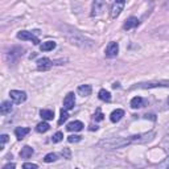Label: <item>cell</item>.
<instances>
[{"label": "cell", "instance_id": "6da1fadb", "mask_svg": "<svg viewBox=\"0 0 169 169\" xmlns=\"http://www.w3.org/2000/svg\"><path fill=\"white\" fill-rule=\"evenodd\" d=\"M61 29H62V34H64L66 37V40L70 44H73V45H77L82 49H89V48L94 46V41L87 39L85 34L79 32V30L74 29L69 25H62Z\"/></svg>", "mask_w": 169, "mask_h": 169}, {"label": "cell", "instance_id": "7a4b0ae2", "mask_svg": "<svg viewBox=\"0 0 169 169\" xmlns=\"http://www.w3.org/2000/svg\"><path fill=\"white\" fill-rule=\"evenodd\" d=\"M129 144H132V139L129 137H111V139H103L98 143V145L103 149H119L123 147H127Z\"/></svg>", "mask_w": 169, "mask_h": 169}, {"label": "cell", "instance_id": "3957f363", "mask_svg": "<svg viewBox=\"0 0 169 169\" xmlns=\"http://www.w3.org/2000/svg\"><path fill=\"white\" fill-rule=\"evenodd\" d=\"M156 87H169V81H153V82H145V83H137L131 90L135 89H156Z\"/></svg>", "mask_w": 169, "mask_h": 169}, {"label": "cell", "instance_id": "277c9868", "mask_svg": "<svg viewBox=\"0 0 169 169\" xmlns=\"http://www.w3.org/2000/svg\"><path fill=\"white\" fill-rule=\"evenodd\" d=\"M23 52H24V49L20 48V46H13L12 49H9V50L7 52V54H5L7 62L9 65L11 64H16V62L18 61V58L23 55Z\"/></svg>", "mask_w": 169, "mask_h": 169}, {"label": "cell", "instance_id": "5b68a950", "mask_svg": "<svg viewBox=\"0 0 169 169\" xmlns=\"http://www.w3.org/2000/svg\"><path fill=\"white\" fill-rule=\"evenodd\" d=\"M9 97H11L12 101H13L15 103H17V104H20V103L27 101V94L24 91H21V90H11L9 91Z\"/></svg>", "mask_w": 169, "mask_h": 169}, {"label": "cell", "instance_id": "8992f818", "mask_svg": "<svg viewBox=\"0 0 169 169\" xmlns=\"http://www.w3.org/2000/svg\"><path fill=\"white\" fill-rule=\"evenodd\" d=\"M104 9H106L104 0H94L92 8H91V16H99V15H102Z\"/></svg>", "mask_w": 169, "mask_h": 169}, {"label": "cell", "instance_id": "52a82bcc", "mask_svg": "<svg viewBox=\"0 0 169 169\" xmlns=\"http://www.w3.org/2000/svg\"><path fill=\"white\" fill-rule=\"evenodd\" d=\"M17 39H20L23 41H32L34 45H39L40 41L39 39L33 34V33H30V32H27V30H21V32H18L17 33Z\"/></svg>", "mask_w": 169, "mask_h": 169}, {"label": "cell", "instance_id": "ba28073f", "mask_svg": "<svg viewBox=\"0 0 169 169\" xmlns=\"http://www.w3.org/2000/svg\"><path fill=\"white\" fill-rule=\"evenodd\" d=\"M126 2L127 0H115V3H114V5H112V8H111V17L112 18H116L119 15H120V12L123 11Z\"/></svg>", "mask_w": 169, "mask_h": 169}, {"label": "cell", "instance_id": "9c48e42d", "mask_svg": "<svg viewBox=\"0 0 169 169\" xmlns=\"http://www.w3.org/2000/svg\"><path fill=\"white\" fill-rule=\"evenodd\" d=\"M118 53H119V45H118V42H115V41L108 42L107 48H106V52H104L106 57L114 58V57H116V55H118Z\"/></svg>", "mask_w": 169, "mask_h": 169}, {"label": "cell", "instance_id": "30bf717a", "mask_svg": "<svg viewBox=\"0 0 169 169\" xmlns=\"http://www.w3.org/2000/svg\"><path fill=\"white\" fill-rule=\"evenodd\" d=\"M52 66H53V61L50 58L42 57V58H40L39 61H37V69H39V70L45 71V70H49Z\"/></svg>", "mask_w": 169, "mask_h": 169}, {"label": "cell", "instance_id": "8fae6325", "mask_svg": "<svg viewBox=\"0 0 169 169\" xmlns=\"http://www.w3.org/2000/svg\"><path fill=\"white\" fill-rule=\"evenodd\" d=\"M74 104H76V97H74L73 92H69L64 98V108L69 111V110L74 108Z\"/></svg>", "mask_w": 169, "mask_h": 169}, {"label": "cell", "instance_id": "7c38bea8", "mask_svg": "<svg viewBox=\"0 0 169 169\" xmlns=\"http://www.w3.org/2000/svg\"><path fill=\"white\" fill-rule=\"evenodd\" d=\"M83 123L82 122H79V120H74V122H71V123H69L67 124V131H70V132H78V131H82L83 129Z\"/></svg>", "mask_w": 169, "mask_h": 169}, {"label": "cell", "instance_id": "4fadbf2b", "mask_svg": "<svg viewBox=\"0 0 169 169\" xmlns=\"http://www.w3.org/2000/svg\"><path fill=\"white\" fill-rule=\"evenodd\" d=\"M123 116H124V111H123L122 108H118V110H115V111H112V112H111L110 120H111L112 123H118Z\"/></svg>", "mask_w": 169, "mask_h": 169}, {"label": "cell", "instance_id": "5bb4252c", "mask_svg": "<svg viewBox=\"0 0 169 169\" xmlns=\"http://www.w3.org/2000/svg\"><path fill=\"white\" fill-rule=\"evenodd\" d=\"M139 25V20H137V17H129V18H127V21L124 23V25H123V28L124 29H132V28H135V27H137Z\"/></svg>", "mask_w": 169, "mask_h": 169}, {"label": "cell", "instance_id": "9a60e30c", "mask_svg": "<svg viewBox=\"0 0 169 169\" xmlns=\"http://www.w3.org/2000/svg\"><path fill=\"white\" fill-rule=\"evenodd\" d=\"M33 153H34L33 148L29 147V145H25V147H24L21 151H20V157H21V159H29V157H32Z\"/></svg>", "mask_w": 169, "mask_h": 169}, {"label": "cell", "instance_id": "2e32d148", "mask_svg": "<svg viewBox=\"0 0 169 169\" xmlns=\"http://www.w3.org/2000/svg\"><path fill=\"white\" fill-rule=\"evenodd\" d=\"M91 86L90 85H82V86H79L78 87V94L79 95H82V97H89L91 95Z\"/></svg>", "mask_w": 169, "mask_h": 169}, {"label": "cell", "instance_id": "e0dca14e", "mask_svg": "<svg viewBox=\"0 0 169 169\" xmlns=\"http://www.w3.org/2000/svg\"><path fill=\"white\" fill-rule=\"evenodd\" d=\"M28 134H29V128H25V127H17L15 129V135H16V137L18 140L24 139V136L28 135Z\"/></svg>", "mask_w": 169, "mask_h": 169}, {"label": "cell", "instance_id": "ac0fdd59", "mask_svg": "<svg viewBox=\"0 0 169 169\" xmlns=\"http://www.w3.org/2000/svg\"><path fill=\"white\" fill-rule=\"evenodd\" d=\"M12 111V103L8 102V101H4L0 106V112H2V115H7Z\"/></svg>", "mask_w": 169, "mask_h": 169}, {"label": "cell", "instance_id": "d6986e66", "mask_svg": "<svg viewBox=\"0 0 169 169\" xmlns=\"http://www.w3.org/2000/svg\"><path fill=\"white\" fill-rule=\"evenodd\" d=\"M55 48V42L54 41H46V42H42L40 45V49L42 52H49V50H53Z\"/></svg>", "mask_w": 169, "mask_h": 169}, {"label": "cell", "instance_id": "ffe728a7", "mask_svg": "<svg viewBox=\"0 0 169 169\" xmlns=\"http://www.w3.org/2000/svg\"><path fill=\"white\" fill-rule=\"evenodd\" d=\"M40 115H41V118L44 119V120H52V119L54 118V111H52V110H41Z\"/></svg>", "mask_w": 169, "mask_h": 169}, {"label": "cell", "instance_id": "44dd1931", "mask_svg": "<svg viewBox=\"0 0 169 169\" xmlns=\"http://www.w3.org/2000/svg\"><path fill=\"white\" fill-rule=\"evenodd\" d=\"M98 97H99L101 101H104V102H110L111 101V94L107 90H104V89H102L101 91L98 92Z\"/></svg>", "mask_w": 169, "mask_h": 169}, {"label": "cell", "instance_id": "7402d4cb", "mask_svg": "<svg viewBox=\"0 0 169 169\" xmlns=\"http://www.w3.org/2000/svg\"><path fill=\"white\" fill-rule=\"evenodd\" d=\"M131 107H132V108H140V107H143V98L141 97L132 98V101H131Z\"/></svg>", "mask_w": 169, "mask_h": 169}, {"label": "cell", "instance_id": "603a6c76", "mask_svg": "<svg viewBox=\"0 0 169 169\" xmlns=\"http://www.w3.org/2000/svg\"><path fill=\"white\" fill-rule=\"evenodd\" d=\"M49 128H50V126H49L46 122H42V123L37 124L36 131H37V132H40V134H44V132H46V131H49Z\"/></svg>", "mask_w": 169, "mask_h": 169}, {"label": "cell", "instance_id": "cb8c5ba5", "mask_svg": "<svg viewBox=\"0 0 169 169\" xmlns=\"http://www.w3.org/2000/svg\"><path fill=\"white\" fill-rule=\"evenodd\" d=\"M67 118H69L67 110L62 108V110H61V118H60V120H58V124H62V123H64V122H66V120H67Z\"/></svg>", "mask_w": 169, "mask_h": 169}, {"label": "cell", "instance_id": "d4e9b609", "mask_svg": "<svg viewBox=\"0 0 169 169\" xmlns=\"http://www.w3.org/2000/svg\"><path fill=\"white\" fill-rule=\"evenodd\" d=\"M55 160H57V155L55 153H48L45 157H44V161L45 162H54Z\"/></svg>", "mask_w": 169, "mask_h": 169}, {"label": "cell", "instance_id": "484cf974", "mask_svg": "<svg viewBox=\"0 0 169 169\" xmlns=\"http://www.w3.org/2000/svg\"><path fill=\"white\" fill-rule=\"evenodd\" d=\"M62 139H64V134L62 132H55L53 135V137H52V141L53 143H60Z\"/></svg>", "mask_w": 169, "mask_h": 169}, {"label": "cell", "instance_id": "4316f807", "mask_svg": "<svg viewBox=\"0 0 169 169\" xmlns=\"http://www.w3.org/2000/svg\"><path fill=\"white\" fill-rule=\"evenodd\" d=\"M81 137L82 136H79V135H70L67 137V141L69 143H78V141H81Z\"/></svg>", "mask_w": 169, "mask_h": 169}, {"label": "cell", "instance_id": "83f0119b", "mask_svg": "<svg viewBox=\"0 0 169 169\" xmlns=\"http://www.w3.org/2000/svg\"><path fill=\"white\" fill-rule=\"evenodd\" d=\"M103 114H102V111H101V108H97V112L94 114V119L95 120H98V122H101V120H103Z\"/></svg>", "mask_w": 169, "mask_h": 169}, {"label": "cell", "instance_id": "f1b7e54d", "mask_svg": "<svg viewBox=\"0 0 169 169\" xmlns=\"http://www.w3.org/2000/svg\"><path fill=\"white\" fill-rule=\"evenodd\" d=\"M162 148H164L166 152H169V134L164 137V140H162Z\"/></svg>", "mask_w": 169, "mask_h": 169}, {"label": "cell", "instance_id": "f546056e", "mask_svg": "<svg viewBox=\"0 0 169 169\" xmlns=\"http://www.w3.org/2000/svg\"><path fill=\"white\" fill-rule=\"evenodd\" d=\"M24 169H37L39 168V165L37 164H33V162H25V164L23 165Z\"/></svg>", "mask_w": 169, "mask_h": 169}, {"label": "cell", "instance_id": "4dcf8cb0", "mask_svg": "<svg viewBox=\"0 0 169 169\" xmlns=\"http://www.w3.org/2000/svg\"><path fill=\"white\" fill-rule=\"evenodd\" d=\"M2 144H0V149H4V144L8 141V135H2Z\"/></svg>", "mask_w": 169, "mask_h": 169}, {"label": "cell", "instance_id": "1f68e13d", "mask_svg": "<svg viewBox=\"0 0 169 169\" xmlns=\"http://www.w3.org/2000/svg\"><path fill=\"white\" fill-rule=\"evenodd\" d=\"M62 156H65V159H71V153H70V151H69L67 148H64V151H62Z\"/></svg>", "mask_w": 169, "mask_h": 169}, {"label": "cell", "instance_id": "d6a6232c", "mask_svg": "<svg viewBox=\"0 0 169 169\" xmlns=\"http://www.w3.org/2000/svg\"><path fill=\"white\" fill-rule=\"evenodd\" d=\"M13 168H16V165L13 164V162H8V164H5L3 166V169H13Z\"/></svg>", "mask_w": 169, "mask_h": 169}, {"label": "cell", "instance_id": "836d02e7", "mask_svg": "<svg viewBox=\"0 0 169 169\" xmlns=\"http://www.w3.org/2000/svg\"><path fill=\"white\" fill-rule=\"evenodd\" d=\"M94 129L97 131V129H98V127H97V126H90V131H94Z\"/></svg>", "mask_w": 169, "mask_h": 169}, {"label": "cell", "instance_id": "e575fe53", "mask_svg": "<svg viewBox=\"0 0 169 169\" xmlns=\"http://www.w3.org/2000/svg\"><path fill=\"white\" fill-rule=\"evenodd\" d=\"M112 87H114V89H119V83H118V82L114 83V85H112Z\"/></svg>", "mask_w": 169, "mask_h": 169}, {"label": "cell", "instance_id": "d590c367", "mask_svg": "<svg viewBox=\"0 0 169 169\" xmlns=\"http://www.w3.org/2000/svg\"><path fill=\"white\" fill-rule=\"evenodd\" d=\"M164 7H165V8H169V2H166V3H165Z\"/></svg>", "mask_w": 169, "mask_h": 169}, {"label": "cell", "instance_id": "8d00e7d4", "mask_svg": "<svg viewBox=\"0 0 169 169\" xmlns=\"http://www.w3.org/2000/svg\"><path fill=\"white\" fill-rule=\"evenodd\" d=\"M168 103H169V98H168Z\"/></svg>", "mask_w": 169, "mask_h": 169}]
</instances>
